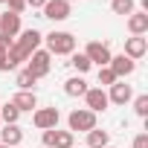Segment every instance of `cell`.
Here are the masks:
<instances>
[{"label": "cell", "instance_id": "f546056e", "mask_svg": "<svg viewBox=\"0 0 148 148\" xmlns=\"http://www.w3.org/2000/svg\"><path fill=\"white\" fill-rule=\"evenodd\" d=\"M44 3L47 0H26V6H32V9H44Z\"/></svg>", "mask_w": 148, "mask_h": 148}, {"label": "cell", "instance_id": "7a4b0ae2", "mask_svg": "<svg viewBox=\"0 0 148 148\" xmlns=\"http://www.w3.org/2000/svg\"><path fill=\"white\" fill-rule=\"evenodd\" d=\"M67 125H70V134H76V131L87 134V131H93V128H96V113H93V110H87V108H76V110H70Z\"/></svg>", "mask_w": 148, "mask_h": 148}, {"label": "cell", "instance_id": "cb8c5ba5", "mask_svg": "<svg viewBox=\"0 0 148 148\" xmlns=\"http://www.w3.org/2000/svg\"><path fill=\"white\" fill-rule=\"evenodd\" d=\"M113 82H116V76L110 73V67H99V87L105 90V87H110Z\"/></svg>", "mask_w": 148, "mask_h": 148}, {"label": "cell", "instance_id": "d4e9b609", "mask_svg": "<svg viewBox=\"0 0 148 148\" xmlns=\"http://www.w3.org/2000/svg\"><path fill=\"white\" fill-rule=\"evenodd\" d=\"M6 9H9V12H15V15H21V12L26 9V0H9Z\"/></svg>", "mask_w": 148, "mask_h": 148}, {"label": "cell", "instance_id": "277c9868", "mask_svg": "<svg viewBox=\"0 0 148 148\" xmlns=\"http://www.w3.org/2000/svg\"><path fill=\"white\" fill-rule=\"evenodd\" d=\"M58 122H61L58 108H35L32 110V125L38 131H52V128H58Z\"/></svg>", "mask_w": 148, "mask_h": 148}, {"label": "cell", "instance_id": "603a6c76", "mask_svg": "<svg viewBox=\"0 0 148 148\" xmlns=\"http://www.w3.org/2000/svg\"><path fill=\"white\" fill-rule=\"evenodd\" d=\"M131 102H134V113H136L139 119H145V116H148V96L139 93V96H134Z\"/></svg>", "mask_w": 148, "mask_h": 148}, {"label": "cell", "instance_id": "44dd1931", "mask_svg": "<svg viewBox=\"0 0 148 148\" xmlns=\"http://www.w3.org/2000/svg\"><path fill=\"white\" fill-rule=\"evenodd\" d=\"M15 84H18V90H32V93H35V84H38V79L32 76V73L21 70V73H18V79H15Z\"/></svg>", "mask_w": 148, "mask_h": 148}, {"label": "cell", "instance_id": "ba28073f", "mask_svg": "<svg viewBox=\"0 0 148 148\" xmlns=\"http://www.w3.org/2000/svg\"><path fill=\"white\" fill-rule=\"evenodd\" d=\"M44 18L52 21V23H61L70 18V3L67 0H47L44 3Z\"/></svg>", "mask_w": 148, "mask_h": 148}, {"label": "cell", "instance_id": "83f0119b", "mask_svg": "<svg viewBox=\"0 0 148 148\" xmlns=\"http://www.w3.org/2000/svg\"><path fill=\"white\" fill-rule=\"evenodd\" d=\"M12 44H15L12 38H6V35H0V49H6V52H9V47H12Z\"/></svg>", "mask_w": 148, "mask_h": 148}, {"label": "cell", "instance_id": "d6986e66", "mask_svg": "<svg viewBox=\"0 0 148 148\" xmlns=\"http://www.w3.org/2000/svg\"><path fill=\"white\" fill-rule=\"evenodd\" d=\"M70 64H73V70H76L79 76L90 73V67H93V64L87 61V55H84V52H73V55H70Z\"/></svg>", "mask_w": 148, "mask_h": 148}, {"label": "cell", "instance_id": "3957f363", "mask_svg": "<svg viewBox=\"0 0 148 148\" xmlns=\"http://www.w3.org/2000/svg\"><path fill=\"white\" fill-rule=\"evenodd\" d=\"M26 73H32L35 79H44V76H49V70H52V55L47 52V49H35L29 58H26V67H23Z\"/></svg>", "mask_w": 148, "mask_h": 148}, {"label": "cell", "instance_id": "8fae6325", "mask_svg": "<svg viewBox=\"0 0 148 148\" xmlns=\"http://www.w3.org/2000/svg\"><path fill=\"white\" fill-rule=\"evenodd\" d=\"M131 99H134V87L131 84H125V82H113L110 84V90H108V102L110 105H122L125 108Z\"/></svg>", "mask_w": 148, "mask_h": 148}, {"label": "cell", "instance_id": "9a60e30c", "mask_svg": "<svg viewBox=\"0 0 148 148\" xmlns=\"http://www.w3.org/2000/svg\"><path fill=\"white\" fill-rule=\"evenodd\" d=\"M125 21H128V32L131 35H145L148 32V12H131Z\"/></svg>", "mask_w": 148, "mask_h": 148}, {"label": "cell", "instance_id": "5bb4252c", "mask_svg": "<svg viewBox=\"0 0 148 148\" xmlns=\"http://www.w3.org/2000/svg\"><path fill=\"white\" fill-rule=\"evenodd\" d=\"M0 142H3L6 148H18L23 142V128L21 125H3L0 128Z\"/></svg>", "mask_w": 148, "mask_h": 148}, {"label": "cell", "instance_id": "7402d4cb", "mask_svg": "<svg viewBox=\"0 0 148 148\" xmlns=\"http://www.w3.org/2000/svg\"><path fill=\"white\" fill-rule=\"evenodd\" d=\"M73 142H76V134H70V131H58V128H55L52 148H73Z\"/></svg>", "mask_w": 148, "mask_h": 148}, {"label": "cell", "instance_id": "52a82bcc", "mask_svg": "<svg viewBox=\"0 0 148 148\" xmlns=\"http://www.w3.org/2000/svg\"><path fill=\"white\" fill-rule=\"evenodd\" d=\"M110 73H113V76H116V82H125L128 76H134V70H136V61H131L128 55H110Z\"/></svg>", "mask_w": 148, "mask_h": 148}, {"label": "cell", "instance_id": "ffe728a7", "mask_svg": "<svg viewBox=\"0 0 148 148\" xmlns=\"http://www.w3.org/2000/svg\"><path fill=\"white\" fill-rule=\"evenodd\" d=\"M110 12L128 18L131 12H136V3H134V0H110Z\"/></svg>", "mask_w": 148, "mask_h": 148}, {"label": "cell", "instance_id": "836d02e7", "mask_svg": "<svg viewBox=\"0 0 148 148\" xmlns=\"http://www.w3.org/2000/svg\"><path fill=\"white\" fill-rule=\"evenodd\" d=\"M108 148H116V145H108Z\"/></svg>", "mask_w": 148, "mask_h": 148}, {"label": "cell", "instance_id": "30bf717a", "mask_svg": "<svg viewBox=\"0 0 148 148\" xmlns=\"http://www.w3.org/2000/svg\"><path fill=\"white\" fill-rule=\"evenodd\" d=\"M145 52H148V38H145V35H131V38H125V52H122V55H128L131 61H139Z\"/></svg>", "mask_w": 148, "mask_h": 148}, {"label": "cell", "instance_id": "5b68a950", "mask_svg": "<svg viewBox=\"0 0 148 148\" xmlns=\"http://www.w3.org/2000/svg\"><path fill=\"white\" fill-rule=\"evenodd\" d=\"M41 44H44V35H41L38 29H23L21 38L15 41V47H18V52H21L23 58H29L35 49H41Z\"/></svg>", "mask_w": 148, "mask_h": 148}, {"label": "cell", "instance_id": "d590c367", "mask_svg": "<svg viewBox=\"0 0 148 148\" xmlns=\"http://www.w3.org/2000/svg\"><path fill=\"white\" fill-rule=\"evenodd\" d=\"M41 148H44V145H41Z\"/></svg>", "mask_w": 148, "mask_h": 148}, {"label": "cell", "instance_id": "4fadbf2b", "mask_svg": "<svg viewBox=\"0 0 148 148\" xmlns=\"http://www.w3.org/2000/svg\"><path fill=\"white\" fill-rule=\"evenodd\" d=\"M12 105H15L21 113H32V110L38 108V96H35L32 90H18V93L12 96Z\"/></svg>", "mask_w": 148, "mask_h": 148}, {"label": "cell", "instance_id": "4316f807", "mask_svg": "<svg viewBox=\"0 0 148 148\" xmlns=\"http://www.w3.org/2000/svg\"><path fill=\"white\" fill-rule=\"evenodd\" d=\"M52 139H55V128H52V131H44V134H41V142H44V148H52Z\"/></svg>", "mask_w": 148, "mask_h": 148}, {"label": "cell", "instance_id": "4dcf8cb0", "mask_svg": "<svg viewBox=\"0 0 148 148\" xmlns=\"http://www.w3.org/2000/svg\"><path fill=\"white\" fill-rule=\"evenodd\" d=\"M0 3H3V6H6V3H9V0H0Z\"/></svg>", "mask_w": 148, "mask_h": 148}, {"label": "cell", "instance_id": "ac0fdd59", "mask_svg": "<svg viewBox=\"0 0 148 148\" xmlns=\"http://www.w3.org/2000/svg\"><path fill=\"white\" fill-rule=\"evenodd\" d=\"M18 119H21V110H18L12 102L0 105V122H3V125H18Z\"/></svg>", "mask_w": 148, "mask_h": 148}, {"label": "cell", "instance_id": "6da1fadb", "mask_svg": "<svg viewBox=\"0 0 148 148\" xmlns=\"http://www.w3.org/2000/svg\"><path fill=\"white\" fill-rule=\"evenodd\" d=\"M47 52L49 55H73L76 52V35L73 32H49L44 35Z\"/></svg>", "mask_w": 148, "mask_h": 148}, {"label": "cell", "instance_id": "e575fe53", "mask_svg": "<svg viewBox=\"0 0 148 148\" xmlns=\"http://www.w3.org/2000/svg\"><path fill=\"white\" fill-rule=\"evenodd\" d=\"M18 148H21V145H18Z\"/></svg>", "mask_w": 148, "mask_h": 148}, {"label": "cell", "instance_id": "8992f818", "mask_svg": "<svg viewBox=\"0 0 148 148\" xmlns=\"http://www.w3.org/2000/svg\"><path fill=\"white\" fill-rule=\"evenodd\" d=\"M84 55H87V61H90V64L108 67L113 52H110V44H105V41H90V44H87V49H84Z\"/></svg>", "mask_w": 148, "mask_h": 148}, {"label": "cell", "instance_id": "7c38bea8", "mask_svg": "<svg viewBox=\"0 0 148 148\" xmlns=\"http://www.w3.org/2000/svg\"><path fill=\"white\" fill-rule=\"evenodd\" d=\"M0 35H6V38H18L21 35V15H15V12H0Z\"/></svg>", "mask_w": 148, "mask_h": 148}, {"label": "cell", "instance_id": "f1b7e54d", "mask_svg": "<svg viewBox=\"0 0 148 148\" xmlns=\"http://www.w3.org/2000/svg\"><path fill=\"white\" fill-rule=\"evenodd\" d=\"M9 67H6V49H0V73H6Z\"/></svg>", "mask_w": 148, "mask_h": 148}, {"label": "cell", "instance_id": "2e32d148", "mask_svg": "<svg viewBox=\"0 0 148 148\" xmlns=\"http://www.w3.org/2000/svg\"><path fill=\"white\" fill-rule=\"evenodd\" d=\"M64 93H67L70 99L84 96V93H87V82H84V76H73V79H67V82H64Z\"/></svg>", "mask_w": 148, "mask_h": 148}, {"label": "cell", "instance_id": "484cf974", "mask_svg": "<svg viewBox=\"0 0 148 148\" xmlns=\"http://www.w3.org/2000/svg\"><path fill=\"white\" fill-rule=\"evenodd\" d=\"M131 145H134V148H148V134H145V131H142V134H136Z\"/></svg>", "mask_w": 148, "mask_h": 148}, {"label": "cell", "instance_id": "d6a6232c", "mask_svg": "<svg viewBox=\"0 0 148 148\" xmlns=\"http://www.w3.org/2000/svg\"><path fill=\"white\" fill-rule=\"evenodd\" d=\"M0 148H6V145H3V142H0Z\"/></svg>", "mask_w": 148, "mask_h": 148}, {"label": "cell", "instance_id": "1f68e13d", "mask_svg": "<svg viewBox=\"0 0 148 148\" xmlns=\"http://www.w3.org/2000/svg\"><path fill=\"white\" fill-rule=\"evenodd\" d=\"M67 3H76V0H67Z\"/></svg>", "mask_w": 148, "mask_h": 148}, {"label": "cell", "instance_id": "9c48e42d", "mask_svg": "<svg viewBox=\"0 0 148 148\" xmlns=\"http://www.w3.org/2000/svg\"><path fill=\"white\" fill-rule=\"evenodd\" d=\"M84 102H87V110H93V113H102V110H108V90H102V87H87V93L82 96Z\"/></svg>", "mask_w": 148, "mask_h": 148}, {"label": "cell", "instance_id": "e0dca14e", "mask_svg": "<svg viewBox=\"0 0 148 148\" xmlns=\"http://www.w3.org/2000/svg\"><path fill=\"white\" fill-rule=\"evenodd\" d=\"M108 145H110V134L108 131H99V128L87 131V145L84 148H108Z\"/></svg>", "mask_w": 148, "mask_h": 148}]
</instances>
